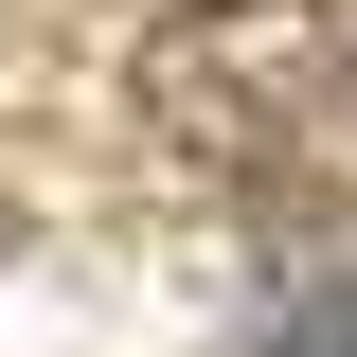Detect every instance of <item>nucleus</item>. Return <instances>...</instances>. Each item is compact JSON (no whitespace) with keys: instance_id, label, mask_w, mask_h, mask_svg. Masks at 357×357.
I'll list each match as a JSON object with an SVG mask.
<instances>
[{"instance_id":"2","label":"nucleus","mask_w":357,"mask_h":357,"mask_svg":"<svg viewBox=\"0 0 357 357\" xmlns=\"http://www.w3.org/2000/svg\"><path fill=\"white\" fill-rule=\"evenodd\" d=\"M268 357H357V304H321V321H286Z\"/></svg>"},{"instance_id":"3","label":"nucleus","mask_w":357,"mask_h":357,"mask_svg":"<svg viewBox=\"0 0 357 357\" xmlns=\"http://www.w3.org/2000/svg\"><path fill=\"white\" fill-rule=\"evenodd\" d=\"M0 250H18V215H0Z\"/></svg>"},{"instance_id":"1","label":"nucleus","mask_w":357,"mask_h":357,"mask_svg":"<svg viewBox=\"0 0 357 357\" xmlns=\"http://www.w3.org/2000/svg\"><path fill=\"white\" fill-rule=\"evenodd\" d=\"M340 0H178L143 18L126 54V107L178 143V161H286V143L340 107Z\"/></svg>"}]
</instances>
